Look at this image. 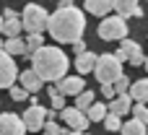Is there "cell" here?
I'll use <instances>...</instances> for the list:
<instances>
[{
	"mask_svg": "<svg viewBox=\"0 0 148 135\" xmlns=\"http://www.w3.org/2000/svg\"><path fill=\"white\" fill-rule=\"evenodd\" d=\"M47 31L52 34L55 42L60 44H73L83 36L86 31V16L83 10H78L75 5L70 8H57L49 18H47Z\"/></svg>",
	"mask_w": 148,
	"mask_h": 135,
	"instance_id": "obj_1",
	"label": "cell"
},
{
	"mask_svg": "<svg viewBox=\"0 0 148 135\" xmlns=\"http://www.w3.org/2000/svg\"><path fill=\"white\" fill-rule=\"evenodd\" d=\"M68 68H70V62H68V55L60 49V47H39L34 55H31V70L42 78V83L44 81H49V83H57V81H62L65 75H68Z\"/></svg>",
	"mask_w": 148,
	"mask_h": 135,
	"instance_id": "obj_2",
	"label": "cell"
},
{
	"mask_svg": "<svg viewBox=\"0 0 148 135\" xmlns=\"http://www.w3.org/2000/svg\"><path fill=\"white\" fill-rule=\"evenodd\" d=\"M94 75H96V81H99L101 86H112V83L122 75V62H117L112 52H107V55H96Z\"/></svg>",
	"mask_w": 148,
	"mask_h": 135,
	"instance_id": "obj_3",
	"label": "cell"
},
{
	"mask_svg": "<svg viewBox=\"0 0 148 135\" xmlns=\"http://www.w3.org/2000/svg\"><path fill=\"white\" fill-rule=\"evenodd\" d=\"M47 18H49V13L44 10V5L29 3L21 13V29L29 31V34H42L47 29Z\"/></svg>",
	"mask_w": 148,
	"mask_h": 135,
	"instance_id": "obj_4",
	"label": "cell"
},
{
	"mask_svg": "<svg viewBox=\"0 0 148 135\" xmlns=\"http://www.w3.org/2000/svg\"><path fill=\"white\" fill-rule=\"evenodd\" d=\"M127 29H130V26H127V21H125V18H120V16L114 13V16H107V18L99 23V29H96V31H99V36H101V39H107V42H114V39H117V42H122V39H127Z\"/></svg>",
	"mask_w": 148,
	"mask_h": 135,
	"instance_id": "obj_5",
	"label": "cell"
},
{
	"mask_svg": "<svg viewBox=\"0 0 148 135\" xmlns=\"http://www.w3.org/2000/svg\"><path fill=\"white\" fill-rule=\"evenodd\" d=\"M16 78H18V68H16L13 57L0 49V88H10L16 83Z\"/></svg>",
	"mask_w": 148,
	"mask_h": 135,
	"instance_id": "obj_6",
	"label": "cell"
},
{
	"mask_svg": "<svg viewBox=\"0 0 148 135\" xmlns=\"http://www.w3.org/2000/svg\"><path fill=\"white\" fill-rule=\"evenodd\" d=\"M21 122H23V127H26V130H42V127H44V122H47V109H44V107H39V104H34V107H29V109L23 112Z\"/></svg>",
	"mask_w": 148,
	"mask_h": 135,
	"instance_id": "obj_7",
	"label": "cell"
},
{
	"mask_svg": "<svg viewBox=\"0 0 148 135\" xmlns=\"http://www.w3.org/2000/svg\"><path fill=\"white\" fill-rule=\"evenodd\" d=\"M60 117H62V122H65L68 127H73V133H86V127H88L86 114L78 112L75 107H65V109L60 112Z\"/></svg>",
	"mask_w": 148,
	"mask_h": 135,
	"instance_id": "obj_8",
	"label": "cell"
},
{
	"mask_svg": "<svg viewBox=\"0 0 148 135\" xmlns=\"http://www.w3.org/2000/svg\"><path fill=\"white\" fill-rule=\"evenodd\" d=\"M0 135H26L21 117L13 114V112H3L0 114Z\"/></svg>",
	"mask_w": 148,
	"mask_h": 135,
	"instance_id": "obj_9",
	"label": "cell"
},
{
	"mask_svg": "<svg viewBox=\"0 0 148 135\" xmlns=\"http://www.w3.org/2000/svg\"><path fill=\"white\" fill-rule=\"evenodd\" d=\"M57 94H62V96H78L81 91H86V83H83V78L81 75H65L62 81H57Z\"/></svg>",
	"mask_w": 148,
	"mask_h": 135,
	"instance_id": "obj_10",
	"label": "cell"
},
{
	"mask_svg": "<svg viewBox=\"0 0 148 135\" xmlns=\"http://www.w3.org/2000/svg\"><path fill=\"white\" fill-rule=\"evenodd\" d=\"M18 81H21L18 86H21V88H23V91H26L29 96H31V94H36V91H39V88L44 86V83H42V78H39V75H36V73H34L31 68L21 70V73H18Z\"/></svg>",
	"mask_w": 148,
	"mask_h": 135,
	"instance_id": "obj_11",
	"label": "cell"
},
{
	"mask_svg": "<svg viewBox=\"0 0 148 135\" xmlns=\"http://www.w3.org/2000/svg\"><path fill=\"white\" fill-rule=\"evenodd\" d=\"M114 3V10H117V16L120 18H140L143 16V8H140V3L138 0H112Z\"/></svg>",
	"mask_w": 148,
	"mask_h": 135,
	"instance_id": "obj_12",
	"label": "cell"
},
{
	"mask_svg": "<svg viewBox=\"0 0 148 135\" xmlns=\"http://www.w3.org/2000/svg\"><path fill=\"white\" fill-rule=\"evenodd\" d=\"M127 96H130V101H135V104H146V99H148V78H140V81L130 83Z\"/></svg>",
	"mask_w": 148,
	"mask_h": 135,
	"instance_id": "obj_13",
	"label": "cell"
},
{
	"mask_svg": "<svg viewBox=\"0 0 148 135\" xmlns=\"http://www.w3.org/2000/svg\"><path fill=\"white\" fill-rule=\"evenodd\" d=\"M130 107H133L130 96H127V94H117V96L109 101L107 112H109V114H117V117H122V114H127V112H130Z\"/></svg>",
	"mask_w": 148,
	"mask_h": 135,
	"instance_id": "obj_14",
	"label": "cell"
},
{
	"mask_svg": "<svg viewBox=\"0 0 148 135\" xmlns=\"http://www.w3.org/2000/svg\"><path fill=\"white\" fill-rule=\"evenodd\" d=\"M86 10L94 13V16L107 18V16L114 10V3H112V0H86Z\"/></svg>",
	"mask_w": 148,
	"mask_h": 135,
	"instance_id": "obj_15",
	"label": "cell"
},
{
	"mask_svg": "<svg viewBox=\"0 0 148 135\" xmlns=\"http://www.w3.org/2000/svg\"><path fill=\"white\" fill-rule=\"evenodd\" d=\"M94 65H96V55L94 52H83V55H78L75 57V70H78V75H83V73H91L94 70Z\"/></svg>",
	"mask_w": 148,
	"mask_h": 135,
	"instance_id": "obj_16",
	"label": "cell"
},
{
	"mask_svg": "<svg viewBox=\"0 0 148 135\" xmlns=\"http://www.w3.org/2000/svg\"><path fill=\"white\" fill-rule=\"evenodd\" d=\"M3 52L10 55V57H16V55H26V44H23L21 36H13V39H5V42H3Z\"/></svg>",
	"mask_w": 148,
	"mask_h": 135,
	"instance_id": "obj_17",
	"label": "cell"
},
{
	"mask_svg": "<svg viewBox=\"0 0 148 135\" xmlns=\"http://www.w3.org/2000/svg\"><path fill=\"white\" fill-rule=\"evenodd\" d=\"M83 114H86V120H88V122H101V120L107 117V104L94 101V104H91V107H88Z\"/></svg>",
	"mask_w": 148,
	"mask_h": 135,
	"instance_id": "obj_18",
	"label": "cell"
},
{
	"mask_svg": "<svg viewBox=\"0 0 148 135\" xmlns=\"http://www.w3.org/2000/svg\"><path fill=\"white\" fill-rule=\"evenodd\" d=\"M23 44H26V55H23V57H31L39 47H44V36H42V34H29V36L23 39Z\"/></svg>",
	"mask_w": 148,
	"mask_h": 135,
	"instance_id": "obj_19",
	"label": "cell"
},
{
	"mask_svg": "<svg viewBox=\"0 0 148 135\" xmlns=\"http://www.w3.org/2000/svg\"><path fill=\"white\" fill-rule=\"evenodd\" d=\"M120 133H122V135H148V130H146V125H143V122L130 120V122H125V125L120 127Z\"/></svg>",
	"mask_w": 148,
	"mask_h": 135,
	"instance_id": "obj_20",
	"label": "cell"
},
{
	"mask_svg": "<svg viewBox=\"0 0 148 135\" xmlns=\"http://www.w3.org/2000/svg\"><path fill=\"white\" fill-rule=\"evenodd\" d=\"M3 34H5L8 39L21 36V18H8V21H3Z\"/></svg>",
	"mask_w": 148,
	"mask_h": 135,
	"instance_id": "obj_21",
	"label": "cell"
},
{
	"mask_svg": "<svg viewBox=\"0 0 148 135\" xmlns=\"http://www.w3.org/2000/svg\"><path fill=\"white\" fill-rule=\"evenodd\" d=\"M94 101H96V99H94V91H81V94L75 96V109H78V112H86Z\"/></svg>",
	"mask_w": 148,
	"mask_h": 135,
	"instance_id": "obj_22",
	"label": "cell"
},
{
	"mask_svg": "<svg viewBox=\"0 0 148 135\" xmlns=\"http://www.w3.org/2000/svg\"><path fill=\"white\" fill-rule=\"evenodd\" d=\"M47 91H49V101H52V109H55V112H62V109H65V96H62V94H57V88H55V86H49Z\"/></svg>",
	"mask_w": 148,
	"mask_h": 135,
	"instance_id": "obj_23",
	"label": "cell"
},
{
	"mask_svg": "<svg viewBox=\"0 0 148 135\" xmlns=\"http://www.w3.org/2000/svg\"><path fill=\"white\" fill-rule=\"evenodd\" d=\"M130 112H133V120L143 122V125L148 127V107L146 104H135V107H130Z\"/></svg>",
	"mask_w": 148,
	"mask_h": 135,
	"instance_id": "obj_24",
	"label": "cell"
},
{
	"mask_svg": "<svg viewBox=\"0 0 148 135\" xmlns=\"http://www.w3.org/2000/svg\"><path fill=\"white\" fill-rule=\"evenodd\" d=\"M130 83H133V81H130V78H127V75L122 73V75H120V78H117V81L112 83V88H114V94H127Z\"/></svg>",
	"mask_w": 148,
	"mask_h": 135,
	"instance_id": "obj_25",
	"label": "cell"
},
{
	"mask_svg": "<svg viewBox=\"0 0 148 135\" xmlns=\"http://www.w3.org/2000/svg\"><path fill=\"white\" fill-rule=\"evenodd\" d=\"M101 122H104V127H107L109 133H114V130H120V127H122V120H120L117 114H109V112H107V117H104Z\"/></svg>",
	"mask_w": 148,
	"mask_h": 135,
	"instance_id": "obj_26",
	"label": "cell"
},
{
	"mask_svg": "<svg viewBox=\"0 0 148 135\" xmlns=\"http://www.w3.org/2000/svg\"><path fill=\"white\" fill-rule=\"evenodd\" d=\"M143 60H146V55H143V49H140V44H138V47H135V49L127 55V62L138 68V65H143Z\"/></svg>",
	"mask_w": 148,
	"mask_h": 135,
	"instance_id": "obj_27",
	"label": "cell"
},
{
	"mask_svg": "<svg viewBox=\"0 0 148 135\" xmlns=\"http://www.w3.org/2000/svg\"><path fill=\"white\" fill-rule=\"evenodd\" d=\"M8 91H10V99H13V101H26V99H29V94H26L21 86H16V83H13Z\"/></svg>",
	"mask_w": 148,
	"mask_h": 135,
	"instance_id": "obj_28",
	"label": "cell"
},
{
	"mask_svg": "<svg viewBox=\"0 0 148 135\" xmlns=\"http://www.w3.org/2000/svg\"><path fill=\"white\" fill-rule=\"evenodd\" d=\"M42 130H44V135H68L60 125H57V122H49V120L44 122V127H42Z\"/></svg>",
	"mask_w": 148,
	"mask_h": 135,
	"instance_id": "obj_29",
	"label": "cell"
},
{
	"mask_svg": "<svg viewBox=\"0 0 148 135\" xmlns=\"http://www.w3.org/2000/svg\"><path fill=\"white\" fill-rule=\"evenodd\" d=\"M73 49H75V55H83V52H86V42H83V39L73 42Z\"/></svg>",
	"mask_w": 148,
	"mask_h": 135,
	"instance_id": "obj_30",
	"label": "cell"
},
{
	"mask_svg": "<svg viewBox=\"0 0 148 135\" xmlns=\"http://www.w3.org/2000/svg\"><path fill=\"white\" fill-rule=\"evenodd\" d=\"M101 94H104V96H107V99H109V101H112V99H114V96H117V94H114V88H112V86H101Z\"/></svg>",
	"mask_w": 148,
	"mask_h": 135,
	"instance_id": "obj_31",
	"label": "cell"
},
{
	"mask_svg": "<svg viewBox=\"0 0 148 135\" xmlns=\"http://www.w3.org/2000/svg\"><path fill=\"white\" fill-rule=\"evenodd\" d=\"M8 18H18V13H16L13 8H5V10H3V21H8Z\"/></svg>",
	"mask_w": 148,
	"mask_h": 135,
	"instance_id": "obj_32",
	"label": "cell"
},
{
	"mask_svg": "<svg viewBox=\"0 0 148 135\" xmlns=\"http://www.w3.org/2000/svg\"><path fill=\"white\" fill-rule=\"evenodd\" d=\"M57 3H60V8H70L73 5V0H57Z\"/></svg>",
	"mask_w": 148,
	"mask_h": 135,
	"instance_id": "obj_33",
	"label": "cell"
},
{
	"mask_svg": "<svg viewBox=\"0 0 148 135\" xmlns=\"http://www.w3.org/2000/svg\"><path fill=\"white\" fill-rule=\"evenodd\" d=\"M143 68H146V70H148V55H146V60H143Z\"/></svg>",
	"mask_w": 148,
	"mask_h": 135,
	"instance_id": "obj_34",
	"label": "cell"
},
{
	"mask_svg": "<svg viewBox=\"0 0 148 135\" xmlns=\"http://www.w3.org/2000/svg\"><path fill=\"white\" fill-rule=\"evenodd\" d=\"M68 135H88V133H68Z\"/></svg>",
	"mask_w": 148,
	"mask_h": 135,
	"instance_id": "obj_35",
	"label": "cell"
},
{
	"mask_svg": "<svg viewBox=\"0 0 148 135\" xmlns=\"http://www.w3.org/2000/svg\"><path fill=\"white\" fill-rule=\"evenodd\" d=\"M0 34H3V16H0Z\"/></svg>",
	"mask_w": 148,
	"mask_h": 135,
	"instance_id": "obj_36",
	"label": "cell"
},
{
	"mask_svg": "<svg viewBox=\"0 0 148 135\" xmlns=\"http://www.w3.org/2000/svg\"><path fill=\"white\" fill-rule=\"evenodd\" d=\"M0 49H3V39H0Z\"/></svg>",
	"mask_w": 148,
	"mask_h": 135,
	"instance_id": "obj_37",
	"label": "cell"
}]
</instances>
